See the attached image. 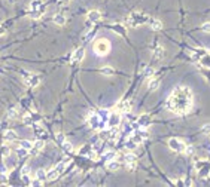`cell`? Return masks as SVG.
Listing matches in <instances>:
<instances>
[{"label": "cell", "instance_id": "1", "mask_svg": "<svg viewBox=\"0 0 210 187\" xmlns=\"http://www.w3.org/2000/svg\"><path fill=\"white\" fill-rule=\"evenodd\" d=\"M192 104H194V95L191 89L186 86H177L167 98L165 107L175 115H186L192 108Z\"/></svg>", "mask_w": 210, "mask_h": 187}, {"label": "cell", "instance_id": "2", "mask_svg": "<svg viewBox=\"0 0 210 187\" xmlns=\"http://www.w3.org/2000/svg\"><path fill=\"white\" fill-rule=\"evenodd\" d=\"M148 21H149V18H148L146 13H143V12H134V13L130 15L128 18L124 19V25H125V27H139V25L148 23Z\"/></svg>", "mask_w": 210, "mask_h": 187}, {"label": "cell", "instance_id": "3", "mask_svg": "<svg viewBox=\"0 0 210 187\" xmlns=\"http://www.w3.org/2000/svg\"><path fill=\"white\" fill-rule=\"evenodd\" d=\"M43 12H45V3H43V0H33L31 3H30V18H33V19H40L42 18V15H43Z\"/></svg>", "mask_w": 210, "mask_h": 187}, {"label": "cell", "instance_id": "4", "mask_svg": "<svg viewBox=\"0 0 210 187\" xmlns=\"http://www.w3.org/2000/svg\"><path fill=\"white\" fill-rule=\"evenodd\" d=\"M94 52L100 57H106L110 52V43L106 39H98L94 42Z\"/></svg>", "mask_w": 210, "mask_h": 187}, {"label": "cell", "instance_id": "5", "mask_svg": "<svg viewBox=\"0 0 210 187\" xmlns=\"http://www.w3.org/2000/svg\"><path fill=\"white\" fill-rule=\"evenodd\" d=\"M195 169L200 177H209L210 175V162L209 161H197L195 162Z\"/></svg>", "mask_w": 210, "mask_h": 187}, {"label": "cell", "instance_id": "6", "mask_svg": "<svg viewBox=\"0 0 210 187\" xmlns=\"http://www.w3.org/2000/svg\"><path fill=\"white\" fill-rule=\"evenodd\" d=\"M88 123H90V126H91L93 129H100V131H101V129H105L106 125H107L106 122H103V120H101V117L98 116L97 113H94V115H91V116H90V119H88Z\"/></svg>", "mask_w": 210, "mask_h": 187}, {"label": "cell", "instance_id": "7", "mask_svg": "<svg viewBox=\"0 0 210 187\" xmlns=\"http://www.w3.org/2000/svg\"><path fill=\"white\" fill-rule=\"evenodd\" d=\"M23 79L24 82L27 83L28 86H37L39 83H40V77L39 76H36V74H31V73H28V71H23Z\"/></svg>", "mask_w": 210, "mask_h": 187}, {"label": "cell", "instance_id": "8", "mask_svg": "<svg viewBox=\"0 0 210 187\" xmlns=\"http://www.w3.org/2000/svg\"><path fill=\"white\" fill-rule=\"evenodd\" d=\"M148 131H146V128L143 129H137V131H133V135H131V138L130 140H133L136 144H140L142 141H145L146 138H148Z\"/></svg>", "mask_w": 210, "mask_h": 187}, {"label": "cell", "instance_id": "9", "mask_svg": "<svg viewBox=\"0 0 210 187\" xmlns=\"http://www.w3.org/2000/svg\"><path fill=\"white\" fill-rule=\"evenodd\" d=\"M168 147L171 149V150H175V152L180 153L185 150V147H186V144L183 143V141L177 140V138H170L168 140Z\"/></svg>", "mask_w": 210, "mask_h": 187}, {"label": "cell", "instance_id": "10", "mask_svg": "<svg viewBox=\"0 0 210 187\" xmlns=\"http://www.w3.org/2000/svg\"><path fill=\"white\" fill-rule=\"evenodd\" d=\"M131 107H133L131 101H122V103H118L115 105V111L121 113V115H125V113H128L131 110Z\"/></svg>", "mask_w": 210, "mask_h": 187}, {"label": "cell", "instance_id": "11", "mask_svg": "<svg viewBox=\"0 0 210 187\" xmlns=\"http://www.w3.org/2000/svg\"><path fill=\"white\" fill-rule=\"evenodd\" d=\"M119 123H121V113L113 111L112 115H109V117H107V125H109V128L118 126Z\"/></svg>", "mask_w": 210, "mask_h": 187}, {"label": "cell", "instance_id": "12", "mask_svg": "<svg viewBox=\"0 0 210 187\" xmlns=\"http://www.w3.org/2000/svg\"><path fill=\"white\" fill-rule=\"evenodd\" d=\"M151 123H152V120L149 115H142V116L137 117V125L142 126V128H148Z\"/></svg>", "mask_w": 210, "mask_h": 187}, {"label": "cell", "instance_id": "13", "mask_svg": "<svg viewBox=\"0 0 210 187\" xmlns=\"http://www.w3.org/2000/svg\"><path fill=\"white\" fill-rule=\"evenodd\" d=\"M83 55H85V49L83 48H78V49H75V52L72 54V61L73 62H79L83 59Z\"/></svg>", "mask_w": 210, "mask_h": 187}, {"label": "cell", "instance_id": "14", "mask_svg": "<svg viewBox=\"0 0 210 187\" xmlns=\"http://www.w3.org/2000/svg\"><path fill=\"white\" fill-rule=\"evenodd\" d=\"M101 19V13L98 11H90L88 12V21L90 23H98Z\"/></svg>", "mask_w": 210, "mask_h": 187}, {"label": "cell", "instance_id": "15", "mask_svg": "<svg viewBox=\"0 0 210 187\" xmlns=\"http://www.w3.org/2000/svg\"><path fill=\"white\" fill-rule=\"evenodd\" d=\"M149 25L153 31H160L163 28V23L160 19H155V18H149Z\"/></svg>", "mask_w": 210, "mask_h": 187}, {"label": "cell", "instance_id": "16", "mask_svg": "<svg viewBox=\"0 0 210 187\" xmlns=\"http://www.w3.org/2000/svg\"><path fill=\"white\" fill-rule=\"evenodd\" d=\"M163 57H164V48L161 45H157L155 49H153V58L160 61V59H163Z\"/></svg>", "mask_w": 210, "mask_h": 187}, {"label": "cell", "instance_id": "17", "mask_svg": "<svg viewBox=\"0 0 210 187\" xmlns=\"http://www.w3.org/2000/svg\"><path fill=\"white\" fill-rule=\"evenodd\" d=\"M121 168V164L115 161V159H112V161H107V169L109 171H118Z\"/></svg>", "mask_w": 210, "mask_h": 187}, {"label": "cell", "instance_id": "18", "mask_svg": "<svg viewBox=\"0 0 210 187\" xmlns=\"http://www.w3.org/2000/svg\"><path fill=\"white\" fill-rule=\"evenodd\" d=\"M36 180H39V181H42V183L48 181L46 180V171H45V169H37V171H36Z\"/></svg>", "mask_w": 210, "mask_h": 187}, {"label": "cell", "instance_id": "19", "mask_svg": "<svg viewBox=\"0 0 210 187\" xmlns=\"http://www.w3.org/2000/svg\"><path fill=\"white\" fill-rule=\"evenodd\" d=\"M3 138H5V141H15L18 137H17V134L13 132V131H6L5 134H3Z\"/></svg>", "mask_w": 210, "mask_h": 187}, {"label": "cell", "instance_id": "20", "mask_svg": "<svg viewBox=\"0 0 210 187\" xmlns=\"http://www.w3.org/2000/svg\"><path fill=\"white\" fill-rule=\"evenodd\" d=\"M54 23L57 24V25H64L66 24V16L63 13H55L54 15Z\"/></svg>", "mask_w": 210, "mask_h": 187}, {"label": "cell", "instance_id": "21", "mask_svg": "<svg viewBox=\"0 0 210 187\" xmlns=\"http://www.w3.org/2000/svg\"><path fill=\"white\" fill-rule=\"evenodd\" d=\"M60 175V172L54 168V169H51V171H48L46 172V180H49V181H54V180H57Z\"/></svg>", "mask_w": 210, "mask_h": 187}, {"label": "cell", "instance_id": "22", "mask_svg": "<svg viewBox=\"0 0 210 187\" xmlns=\"http://www.w3.org/2000/svg\"><path fill=\"white\" fill-rule=\"evenodd\" d=\"M20 146L23 147V149H25V150H31L33 149V141H28V140H23L21 143H20Z\"/></svg>", "mask_w": 210, "mask_h": 187}, {"label": "cell", "instance_id": "23", "mask_svg": "<svg viewBox=\"0 0 210 187\" xmlns=\"http://www.w3.org/2000/svg\"><path fill=\"white\" fill-rule=\"evenodd\" d=\"M115 156H116V153L113 152V150H109V152L103 153V159L105 161H112V159H115Z\"/></svg>", "mask_w": 210, "mask_h": 187}, {"label": "cell", "instance_id": "24", "mask_svg": "<svg viewBox=\"0 0 210 187\" xmlns=\"http://www.w3.org/2000/svg\"><path fill=\"white\" fill-rule=\"evenodd\" d=\"M33 147L39 152V150H42V149L45 147V143H43V140H36L35 143H33Z\"/></svg>", "mask_w": 210, "mask_h": 187}, {"label": "cell", "instance_id": "25", "mask_svg": "<svg viewBox=\"0 0 210 187\" xmlns=\"http://www.w3.org/2000/svg\"><path fill=\"white\" fill-rule=\"evenodd\" d=\"M91 150H93L91 146H85V147H82L81 150H79V154H82V156H88V154L91 153Z\"/></svg>", "mask_w": 210, "mask_h": 187}, {"label": "cell", "instance_id": "26", "mask_svg": "<svg viewBox=\"0 0 210 187\" xmlns=\"http://www.w3.org/2000/svg\"><path fill=\"white\" fill-rule=\"evenodd\" d=\"M60 147H63V149H64V152H67V153L73 152V146L70 144L69 141H64V143H63V144H61Z\"/></svg>", "mask_w": 210, "mask_h": 187}, {"label": "cell", "instance_id": "27", "mask_svg": "<svg viewBox=\"0 0 210 187\" xmlns=\"http://www.w3.org/2000/svg\"><path fill=\"white\" fill-rule=\"evenodd\" d=\"M101 73H103L105 76H112V74H115V69H112V67H103V69H101Z\"/></svg>", "mask_w": 210, "mask_h": 187}, {"label": "cell", "instance_id": "28", "mask_svg": "<svg viewBox=\"0 0 210 187\" xmlns=\"http://www.w3.org/2000/svg\"><path fill=\"white\" fill-rule=\"evenodd\" d=\"M17 156H20V157H27V154H28V150H25V149H23L21 146H20V149H17Z\"/></svg>", "mask_w": 210, "mask_h": 187}, {"label": "cell", "instance_id": "29", "mask_svg": "<svg viewBox=\"0 0 210 187\" xmlns=\"http://www.w3.org/2000/svg\"><path fill=\"white\" fill-rule=\"evenodd\" d=\"M160 86V79H152L151 82H149V89L153 91V89H157Z\"/></svg>", "mask_w": 210, "mask_h": 187}, {"label": "cell", "instance_id": "30", "mask_svg": "<svg viewBox=\"0 0 210 187\" xmlns=\"http://www.w3.org/2000/svg\"><path fill=\"white\" fill-rule=\"evenodd\" d=\"M136 159H137V157H136V154H134V153H127V154H125V157H124V161H125V162H136Z\"/></svg>", "mask_w": 210, "mask_h": 187}, {"label": "cell", "instance_id": "31", "mask_svg": "<svg viewBox=\"0 0 210 187\" xmlns=\"http://www.w3.org/2000/svg\"><path fill=\"white\" fill-rule=\"evenodd\" d=\"M21 180H23L24 184H27V186H30V183H31V180H30V175H28V172H24L23 175H21Z\"/></svg>", "mask_w": 210, "mask_h": 187}, {"label": "cell", "instance_id": "32", "mask_svg": "<svg viewBox=\"0 0 210 187\" xmlns=\"http://www.w3.org/2000/svg\"><path fill=\"white\" fill-rule=\"evenodd\" d=\"M137 146H139V144H136L133 140H128L127 143H125V147H127V149H130V150H134Z\"/></svg>", "mask_w": 210, "mask_h": 187}, {"label": "cell", "instance_id": "33", "mask_svg": "<svg viewBox=\"0 0 210 187\" xmlns=\"http://www.w3.org/2000/svg\"><path fill=\"white\" fill-rule=\"evenodd\" d=\"M9 181H8V175H6V172H0V184H8Z\"/></svg>", "mask_w": 210, "mask_h": 187}, {"label": "cell", "instance_id": "34", "mask_svg": "<svg viewBox=\"0 0 210 187\" xmlns=\"http://www.w3.org/2000/svg\"><path fill=\"white\" fill-rule=\"evenodd\" d=\"M153 73H155V70H153L152 67H146V69L143 70V74L148 76V77H149V76H153Z\"/></svg>", "mask_w": 210, "mask_h": 187}, {"label": "cell", "instance_id": "35", "mask_svg": "<svg viewBox=\"0 0 210 187\" xmlns=\"http://www.w3.org/2000/svg\"><path fill=\"white\" fill-rule=\"evenodd\" d=\"M55 138H57V143H58V146H61V144H63V143L66 141L64 135H63L61 132H58V134H57V137H55Z\"/></svg>", "mask_w": 210, "mask_h": 187}, {"label": "cell", "instance_id": "36", "mask_svg": "<svg viewBox=\"0 0 210 187\" xmlns=\"http://www.w3.org/2000/svg\"><path fill=\"white\" fill-rule=\"evenodd\" d=\"M201 30L204 31V33H210V23H204L201 25Z\"/></svg>", "mask_w": 210, "mask_h": 187}, {"label": "cell", "instance_id": "37", "mask_svg": "<svg viewBox=\"0 0 210 187\" xmlns=\"http://www.w3.org/2000/svg\"><path fill=\"white\" fill-rule=\"evenodd\" d=\"M183 152L186 153L188 156H191V154H194V147H192V146H186V147H185V150H183Z\"/></svg>", "mask_w": 210, "mask_h": 187}, {"label": "cell", "instance_id": "38", "mask_svg": "<svg viewBox=\"0 0 210 187\" xmlns=\"http://www.w3.org/2000/svg\"><path fill=\"white\" fill-rule=\"evenodd\" d=\"M136 168V162H127V169L128 171H134Z\"/></svg>", "mask_w": 210, "mask_h": 187}, {"label": "cell", "instance_id": "39", "mask_svg": "<svg viewBox=\"0 0 210 187\" xmlns=\"http://www.w3.org/2000/svg\"><path fill=\"white\" fill-rule=\"evenodd\" d=\"M43 183L42 181H39V180H36V181H31L30 183V186H33V187H39V186H42Z\"/></svg>", "mask_w": 210, "mask_h": 187}, {"label": "cell", "instance_id": "40", "mask_svg": "<svg viewBox=\"0 0 210 187\" xmlns=\"http://www.w3.org/2000/svg\"><path fill=\"white\" fill-rule=\"evenodd\" d=\"M24 123H25V125H31V123H33V122H31V117L30 116H24Z\"/></svg>", "mask_w": 210, "mask_h": 187}, {"label": "cell", "instance_id": "41", "mask_svg": "<svg viewBox=\"0 0 210 187\" xmlns=\"http://www.w3.org/2000/svg\"><path fill=\"white\" fill-rule=\"evenodd\" d=\"M6 171H8L6 164H0V172H6Z\"/></svg>", "mask_w": 210, "mask_h": 187}, {"label": "cell", "instance_id": "42", "mask_svg": "<svg viewBox=\"0 0 210 187\" xmlns=\"http://www.w3.org/2000/svg\"><path fill=\"white\" fill-rule=\"evenodd\" d=\"M203 132L204 134H210V125H204L203 126Z\"/></svg>", "mask_w": 210, "mask_h": 187}, {"label": "cell", "instance_id": "43", "mask_svg": "<svg viewBox=\"0 0 210 187\" xmlns=\"http://www.w3.org/2000/svg\"><path fill=\"white\" fill-rule=\"evenodd\" d=\"M8 116H9V117H15V116H17V111H15L13 108H11V110H9V113H8Z\"/></svg>", "mask_w": 210, "mask_h": 187}, {"label": "cell", "instance_id": "44", "mask_svg": "<svg viewBox=\"0 0 210 187\" xmlns=\"http://www.w3.org/2000/svg\"><path fill=\"white\" fill-rule=\"evenodd\" d=\"M64 166H66V164H58V165H57V168H55V169H57V171H58V172H61V171H63V168H64Z\"/></svg>", "mask_w": 210, "mask_h": 187}, {"label": "cell", "instance_id": "45", "mask_svg": "<svg viewBox=\"0 0 210 187\" xmlns=\"http://www.w3.org/2000/svg\"><path fill=\"white\" fill-rule=\"evenodd\" d=\"M2 34H5V30H3V28L0 27V36H2Z\"/></svg>", "mask_w": 210, "mask_h": 187}]
</instances>
